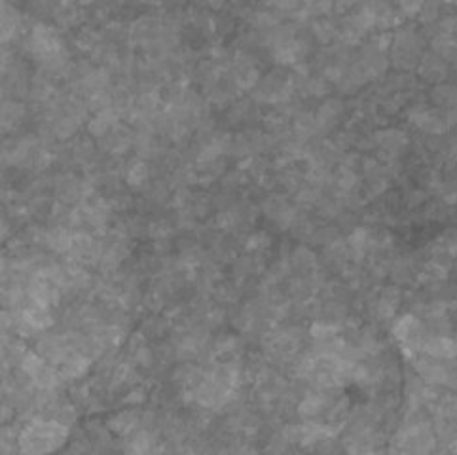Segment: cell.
<instances>
[{
    "instance_id": "1",
    "label": "cell",
    "mask_w": 457,
    "mask_h": 455,
    "mask_svg": "<svg viewBox=\"0 0 457 455\" xmlns=\"http://www.w3.org/2000/svg\"><path fill=\"white\" fill-rule=\"evenodd\" d=\"M71 429L54 419L35 418L18 437L19 449L25 454L55 451L67 442Z\"/></svg>"
},
{
    "instance_id": "2",
    "label": "cell",
    "mask_w": 457,
    "mask_h": 455,
    "mask_svg": "<svg viewBox=\"0 0 457 455\" xmlns=\"http://www.w3.org/2000/svg\"><path fill=\"white\" fill-rule=\"evenodd\" d=\"M437 449L433 425L431 421L401 423L389 440L391 454H431Z\"/></svg>"
},
{
    "instance_id": "3",
    "label": "cell",
    "mask_w": 457,
    "mask_h": 455,
    "mask_svg": "<svg viewBox=\"0 0 457 455\" xmlns=\"http://www.w3.org/2000/svg\"><path fill=\"white\" fill-rule=\"evenodd\" d=\"M294 93L296 90H294L293 73L287 68L277 67L258 80V84L252 87V101L256 104L279 107L293 101Z\"/></svg>"
},
{
    "instance_id": "4",
    "label": "cell",
    "mask_w": 457,
    "mask_h": 455,
    "mask_svg": "<svg viewBox=\"0 0 457 455\" xmlns=\"http://www.w3.org/2000/svg\"><path fill=\"white\" fill-rule=\"evenodd\" d=\"M423 46H425V38H423V32L408 25V27H398L396 32L391 37V63L393 67L398 68V71H412V68L418 67L420 63L421 55L425 54L423 51Z\"/></svg>"
},
{
    "instance_id": "5",
    "label": "cell",
    "mask_w": 457,
    "mask_h": 455,
    "mask_svg": "<svg viewBox=\"0 0 457 455\" xmlns=\"http://www.w3.org/2000/svg\"><path fill=\"white\" fill-rule=\"evenodd\" d=\"M406 116L414 128L429 137L446 135L456 123V110H440L437 107H427L425 103H414Z\"/></svg>"
},
{
    "instance_id": "6",
    "label": "cell",
    "mask_w": 457,
    "mask_h": 455,
    "mask_svg": "<svg viewBox=\"0 0 457 455\" xmlns=\"http://www.w3.org/2000/svg\"><path fill=\"white\" fill-rule=\"evenodd\" d=\"M410 363L414 366L415 374L425 383L431 385H440V387L453 389L456 387V366H453V358L444 360V358L431 357L425 353H418L410 358Z\"/></svg>"
},
{
    "instance_id": "7",
    "label": "cell",
    "mask_w": 457,
    "mask_h": 455,
    "mask_svg": "<svg viewBox=\"0 0 457 455\" xmlns=\"http://www.w3.org/2000/svg\"><path fill=\"white\" fill-rule=\"evenodd\" d=\"M393 334H395V340L398 344V347H401V351L406 355V358H412L421 351V344L425 340L429 330L423 324V321H420L412 313H406L401 319H395Z\"/></svg>"
},
{
    "instance_id": "8",
    "label": "cell",
    "mask_w": 457,
    "mask_h": 455,
    "mask_svg": "<svg viewBox=\"0 0 457 455\" xmlns=\"http://www.w3.org/2000/svg\"><path fill=\"white\" fill-rule=\"evenodd\" d=\"M401 305V291L395 286H379L366 296L365 308L376 324L395 321L396 310Z\"/></svg>"
},
{
    "instance_id": "9",
    "label": "cell",
    "mask_w": 457,
    "mask_h": 455,
    "mask_svg": "<svg viewBox=\"0 0 457 455\" xmlns=\"http://www.w3.org/2000/svg\"><path fill=\"white\" fill-rule=\"evenodd\" d=\"M372 142L374 150L378 152L376 158L379 162H384V164H391V162H398V158L406 152L410 139L406 131H403V129L385 128L374 131Z\"/></svg>"
},
{
    "instance_id": "10",
    "label": "cell",
    "mask_w": 457,
    "mask_h": 455,
    "mask_svg": "<svg viewBox=\"0 0 457 455\" xmlns=\"http://www.w3.org/2000/svg\"><path fill=\"white\" fill-rule=\"evenodd\" d=\"M260 207L264 217L279 226L281 230H288L300 212V207L293 200H288L287 194H268Z\"/></svg>"
},
{
    "instance_id": "11",
    "label": "cell",
    "mask_w": 457,
    "mask_h": 455,
    "mask_svg": "<svg viewBox=\"0 0 457 455\" xmlns=\"http://www.w3.org/2000/svg\"><path fill=\"white\" fill-rule=\"evenodd\" d=\"M343 114H346V104L341 99H324L323 103L319 104V109L313 112L319 137H324L330 131H334L340 126V121L343 120Z\"/></svg>"
},
{
    "instance_id": "12",
    "label": "cell",
    "mask_w": 457,
    "mask_h": 455,
    "mask_svg": "<svg viewBox=\"0 0 457 455\" xmlns=\"http://www.w3.org/2000/svg\"><path fill=\"white\" fill-rule=\"evenodd\" d=\"M291 275H313L321 267L319 256L305 245H298L287 255Z\"/></svg>"
},
{
    "instance_id": "13",
    "label": "cell",
    "mask_w": 457,
    "mask_h": 455,
    "mask_svg": "<svg viewBox=\"0 0 457 455\" xmlns=\"http://www.w3.org/2000/svg\"><path fill=\"white\" fill-rule=\"evenodd\" d=\"M418 71H420V76L431 84H444L446 76L450 73V67L442 57L434 55L433 51L429 54L421 55L420 63H418Z\"/></svg>"
},
{
    "instance_id": "14",
    "label": "cell",
    "mask_w": 457,
    "mask_h": 455,
    "mask_svg": "<svg viewBox=\"0 0 457 455\" xmlns=\"http://www.w3.org/2000/svg\"><path fill=\"white\" fill-rule=\"evenodd\" d=\"M420 353L450 360V358H456V341L450 336H440V334L429 332L425 336L423 344H421Z\"/></svg>"
},
{
    "instance_id": "15",
    "label": "cell",
    "mask_w": 457,
    "mask_h": 455,
    "mask_svg": "<svg viewBox=\"0 0 457 455\" xmlns=\"http://www.w3.org/2000/svg\"><path fill=\"white\" fill-rule=\"evenodd\" d=\"M19 317L23 319L29 327H32L38 334L46 332L49 327H54V315L49 311L48 305H37V303H31V305H25L23 310L19 311Z\"/></svg>"
},
{
    "instance_id": "16",
    "label": "cell",
    "mask_w": 457,
    "mask_h": 455,
    "mask_svg": "<svg viewBox=\"0 0 457 455\" xmlns=\"http://www.w3.org/2000/svg\"><path fill=\"white\" fill-rule=\"evenodd\" d=\"M310 35L313 40H317L323 46H330L338 40V19L332 16L315 18L310 23Z\"/></svg>"
},
{
    "instance_id": "17",
    "label": "cell",
    "mask_w": 457,
    "mask_h": 455,
    "mask_svg": "<svg viewBox=\"0 0 457 455\" xmlns=\"http://www.w3.org/2000/svg\"><path fill=\"white\" fill-rule=\"evenodd\" d=\"M109 431L116 432L118 437H129L131 432L140 427V412L139 410H123L106 421Z\"/></svg>"
},
{
    "instance_id": "18",
    "label": "cell",
    "mask_w": 457,
    "mask_h": 455,
    "mask_svg": "<svg viewBox=\"0 0 457 455\" xmlns=\"http://www.w3.org/2000/svg\"><path fill=\"white\" fill-rule=\"evenodd\" d=\"M118 121H120V116H118L114 107L99 110V112H95V116H93L92 120H90V123H87V131H90V135H93V137L101 139L103 135L109 133L110 129L116 126Z\"/></svg>"
},
{
    "instance_id": "19",
    "label": "cell",
    "mask_w": 457,
    "mask_h": 455,
    "mask_svg": "<svg viewBox=\"0 0 457 455\" xmlns=\"http://www.w3.org/2000/svg\"><path fill=\"white\" fill-rule=\"evenodd\" d=\"M123 178L129 188L142 190L148 186V181H150V167L145 159H133L123 171Z\"/></svg>"
},
{
    "instance_id": "20",
    "label": "cell",
    "mask_w": 457,
    "mask_h": 455,
    "mask_svg": "<svg viewBox=\"0 0 457 455\" xmlns=\"http://www.w3.org/2000/svg\"><path fill=\"white\" fill-rule=\"evenodd\" d=\"M23 118L25 107L18 101H6V103L0 104V128L2 129L18 128Z\"/></svg>"
},
{
    "instance_id": "21",
    "label": "cell",
    "mask_w": 457,
    "mask_h": 455,
    "mask_svg": "<svg viewBox=\"0 0 457 455\" xmlns=\"http://www.w3.org/2000/svg\"><path fill=\"white\" fill-rule=\"evenodd\" d=\"M256 116V103L252 99H236L228 109V120L232 123H245Z\"/></svg>"
},
{
    "instance_id": "22",
    "label": "cell",
    "mask_w": 457,
    "mask_h": 455,
    "mask_svg": "<svg viewBox=\"0 0 457 455\" xmlns=\"http://www.w3.org/2000/svg\"><path fill=\"white\" fill-rule=\"evenodd\" d=\"M431 101L440 110H456V87L451 84H437L431 90Z\"/></svg>"
},
{
    "instance_id": "23",
    "label": "cell",
    "mask_w": 457,
    "mask_h": 455,
    "mask_svg": "<svg viewBox=\"0 0 457 455\" xmlns=\"http://www.w3.org/2000/svg\"><path fill=\"white\" fill-rule=\"evenodd\" d=\"M272 247V237L266 231H252L243 239V250L247 255H266Z\"/></svg>"
},
{
    "instance_id": "24",
    "label": "cell",
    "mask_w": 457,
    "mask_h": 455,
    "mask_svg": "<svg viewBox=\"0 0 457 455\" xmlns=\"http://www.w3.org/2000/svg\"><path fill=\"white\" fill-rule=\"evenodd\" d=\"M440 8L442 6H440L439 2H427V4H421V10L420 13H418L421 19V23L427 25V27L437 23V21L440 19Z\"/></svg>"
},
{
    "instance_id": "25",
    "label": "cell",
    "mask_w": 457,
    "mask_h": 455,
    "mask_svg": "<svg viewBox=\"0 0 457 455\" xmlns=\"http://www.w3.org/2000/svg\"><path fill=\"white\" fill-rule=\"evenodd\" d=\"M147 389L145 387H139V385H133V387H129L128 394L123 396L122 402L123 404H131V406H137V404H140V402L147 401Z\"/></svg>"
},
{
    "instance_id": "26",
    "label": "cell",
    "mask_w": 457,
    "mask_h": 455,
    "mask_svg": "<svg viewBox=\"0 0 457 455\" xmlns=\"http://www.w3.org/2000/svg\"><path fill=\"white\" fill-rule=\"evenodd\" d=\"M425 201H427V194L423 192V190L420 188L408 190V194H406V205H408L410 209H418V207L423 205Z\"/></svg>"
},
{
    "instance_id": "27",
    "label": "cell",
    "mask_w": 457,
    "mask_h": 455,
    "mask_svg": "<svg viewBox=\"0 0 457 455\" xmlns=\"http://www.w3.org/2000/svg\"><path fill=\"white\" fill-rule=\"evenodd\" d=\"M421 4H423V2H398V4H396V10L401 12L403 18H414V16L420 13Z\"/></svg>"
}]
</instances>
